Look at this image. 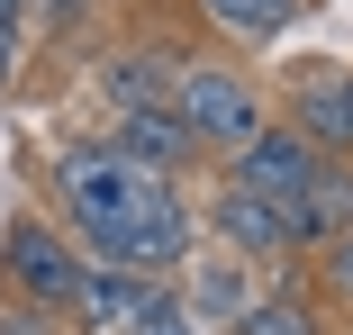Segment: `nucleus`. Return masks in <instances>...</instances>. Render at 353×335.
Listing matches in <instances>:
<instances>
[{"instance_id": "nucleus-10", "label": "nucleus", "mask_w": 353, "mask_h": 335, "mask_svg": "<svg viewBox=\"0 0 353 335\" xmlns=\"http://www.w3.org/2000/svg\"><path fill=\"white\" fill-rule=\"evenodd\" d=\"M290 227H299V254L353 236V163H344V154H326V163L308 172V190L290 199Z\"/></svg>"}, {"instance_id": "nucleus-4", "label": "nucleus", "mask_w": 353, "mask_h": 335, "mask_svg": "<svg viewBox=\"0 0 353 335\" xmlns=\"http://www.w3.org/2000/svg\"><path fill=\"white\" fill-rule=\"evenodd\" d=\"M208 236H218L236 263H254V272H290V263H299L290 209H272V199H254L236 181H218V199H208Z\"/></svg>"}, {"instance_id": "nucleus-17", "label": "nucleus", "mask_w": 353, "mask_h": 335, "mask_svg": "<svg viewBox=\"0 0 353 335\" xmlns=\"http://www.w3.org/2000/svg\"><path fill=\"white\" fill-rule=\"evenodd\" d=\"M0 335H46V317H37V308H19V317H0Z\"/></svg>"}, {"instance_id": "nucleus-1", "label": "nucleus", "mask_w": 353, "mask_h": 335, "mask_svg": "<svg viewBox=\"0 0 353 335\" xmlns=\"http://www.w3.org/2000/svg\"><path fill=\"white\" fill-rule=\"evenodd\" d=\"M172 118L190 127L199 154H236L272 118V100H263L254 73H236V63H181V73H172Z\"/></svg>"}, {"instance_id": "nucleus-3", "label": "nucleus", "mask_w": 353, "mask_h": 335, "mask_svg": "<svg viewBox=\"0 0 353 335\" xmlns=\"http://www.w3.org/2000/svg\"><path fill=\"white\" fill-rule=\"evenodd\" d=\"M0 263H10V290H19V308H37V317H54V308H73V290H82V245L63 236V227H46L37 209H19L10 218V245H0Z\"/></svg>"}, {"instance_id": "nucleus-2", "label": "nucleus", "mask_w": 353, "mask_h": 335, "mask_svg": "<svg viewBox=\"0 0 353 335\" xmlns=\"http://www.w3.org/2000/svg\"><path fill=\"white\" fill-rule=\"evenodd\" d=\"M154 181H172V172H136V163L109 154L100 136H82V145H63V154H54V199H63V227H73V236L118 227Z\"/></svg>"}, {"instance_id": "nucleus-13", "label": "nucleus", "mask_w": 353, "mask_h": 335, "mask_svg": "<svg viewBox=\"0 0 353 335\" xmlns=\"http://www.w3.org/2000/svg\"><path fill=\"white\" fill-rule=\"evenodd\" d=\"M227 335H317V308H308L299 290H254Z\"/></svg>"}, {"instance_id": "nucleus-16", "label": "nucleus", "mask_w": 353, "mask_h": 335, "mask_svg": "<svg viewBox=\"0 0 353 335\" xmlns=\"http://www.w3.org/2000/svg\"><path fill=\"white\" fill-rule=\"evenodd\" d=\"M19 37H28V10H19V0H0V54H19Z\"/></svg>"}, {"instance_id": "nucleus-9", "label": "nucleus", "mask_w": 353, "mask_h": 335, "mask_svg": "<svg viewBox=\"0 0 353 335\" xmlns=\"http://www.w3.org/2000/svg\"><path fill=\"white\" fill-rule=\"evenodd\" d=\"M290 127H299L317 154H344V163H353V73H299Z\"/></svg>"}, {"instance_id": "nucleus-14", "label": "nucleus", "mask_w": 353, "mask_h": 335, "mask_svg": "<svg viewBox=\"0 0 353 335\" xmlns=\"http://www.w3.org/2000/svg\"><path fill=\"white\" fill-rule=\"evenodd\" d=\"M317 272H326V290H335V299H353V236L317 245Z\"/></svg>"}, {"instance_id": "nucleus-8", "label": "nucleus", "mask_w": 353, "mask_h": 335, "mask_svg": "<svg viewBox=\"0 0 353 335\" xmlns=\"http://www.w3.org/2000/svg\"><path fill=\"white\" fill-rule=\"evenodd\" d=\"M100 145H109V154H127L136 172H181V163L199 154V145H190V127L172 118V100H154V109H109Z\"/></svg>"}, {"instance_id": "nucleus-15", "label": "nucleus", "mask_w": 353, "mask_h": 335, "mask_svg": "<svg viewBox=\"0 0 353 335\" xmlns=\"http://www.w3.org/2000/svg\"><path fill=\"white\" fill-rule=\"evenodd\" d=\"M136 335H199V326H190V308H181V290H163V299H154V317L136 326Z\"/></svg>"}, {"instance_id": "nucleus-6", "label": "nucleus", "mask_w": 353, "mask_h": 335, "mask_svg": "<svg viewBox=\"0 0 353 335\" xmlns=\"http://www.w3.org/2000/svg\"><path fill=\"white\" fill-rule=\"evenodd\" d=\"M163 290H172V281H154V272H118V263H91L63 317H73L82 335H136V326L154 317V299H163Z\"/></svg>"}, {"instance_id": "nucleus-12", "label": "nucleus", "mask_w": 353, "mask_h": 335, "mask_svg": "<svg viewBox=\"0 0 353 335\" xmlns=\"http://www.w3.org/2000/svg\"><path fill=\"white\" fill-rule=\"evenodd\" d=\"M299 10H308V0H199V19L227 28V37H245V45L281 37V28H299Z\"/></svg>"}, {"instance_id": "nucleus-5", "label": "nucleus", "mask_w": 353, "mask_h": 335, "mask_svg": "<svg viewBox=\"0 0 353 335\" xmlns=\"http://www.w3.org/2000/svg\"><path fill=\"white\" fill-rule=\"evenodd\" d=\"M317 163H326V154H317V145L299 136L290 118H281V127L263 118L254 136H245V145L227 154V181H236V190H254V199H272V209H290V199L308 190V172H317Z\"/></svg>"}, {"instance_id": "nucleus-7", "label": "nucleus", "mask_w": 353, "mask_h": 335, "mask_svg": "<svg viewBox=\"0 0 353 335\" xmlns=\"http://www.w3.org/2000/svg\"><path fill=\"white\" fill-rule=\"evenodd\" d=\"M172 290H181L190 326L208 335V326H236V308H245V299L263 290V272H254V263H236V254L218 245V254H190L181 272H172Z\"/></svg>"}, {"instance_id": "nucleus-18", "label": "nucleus", "mask_w": 353, "mask_h": 335, "mask_svg": "<svg viewBox=\"0 0 353 335\" xmlns=\"http://www.w3.org/2000/svg\"><path fill=\"white\" fill-rule=\"evenodd\" d=\"M46 335H54V326H46Z\"/></svg>"}, {"instance_id": "nucleus-11", "label": "nucleus", "mask_w": 353, "mask_h": 335, "mask_svg": "<svg viewBox=\"0 0 353 335\" xmlns=\"http://www.w3.org/2000/svg\"><path fill=\"white\" fill-rule=\"evenodd\" d=\"M172 73H181L172 54L127 45V54H109V63H100V100H109V109H154V100H172Z\"/></svg>"}]
</instances>
